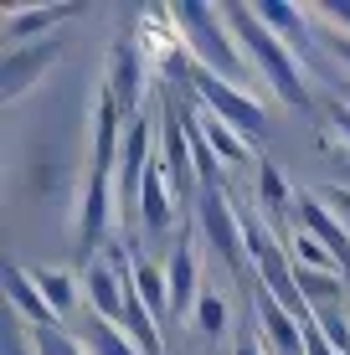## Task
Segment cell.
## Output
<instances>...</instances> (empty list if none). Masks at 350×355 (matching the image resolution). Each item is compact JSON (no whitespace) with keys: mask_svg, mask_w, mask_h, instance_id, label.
<instances>
[{"mask_svg":"<svg viewBox=\"0 0 350 355\" xmlns=\"http://www.w3.org/2000/svg\"><path fill=\"white\" fill-rule=\"evenodd\" d=\"M222 16H227V26H232L237 46H243V57L252 62V72H258V78L268 83L288 108H309L304 62H299L294 46H288L283 36L258 16V6H222Z\"/></svg>","mask_w":350,"mask_h":355,"instance_id":"6da1fadb","label":"cell"},{"mask_svg":"<svg viewBox=\"0 0 350 355\" xmlns=\"http://www.w3.org/2000/svg\"><path fill=\"white\" fill-rule=\"evenodd\" d=\"M175 26L186 36V52L196 57V67L237 83V88H247V78H258L252 62L243 57V46H237L232 26H227L222 6H175Z\"/></svg>","mask_w":350,"mask_h":355,"instance_id":"7a4b0ae2","label":"cell"},{"mask_svg":"<svg viewBox=\"0 0 350 355\" xmlns=\"http://www.w3.org/2000/svg\"><path fill=\"white\" fill-rule=\"evenodd\" d=\"M196 216L207 227V242L222 252V263L232 268L237 278H247L258 288V273H252V258H247V232H243V211L222 196V186H201L196 196Z\"/></svg>","mask_w":350,"mask_h":355,"instance_id":"3957f363","label":"cell"},{"mask_svg":"<svg viewBox=\"0 0 350 355\" xmlns=\"http://www.w3.org/2000/svg\"><path fill=\"white\" fill-rule=\"evenodd\" d=\"M191 88H196V98H201V108H207V114H216L222 124H232L243 139H263V129H268V114H263V103H258L247 88H237V83L216 78V72H207V67L191 72Z\"/></svg>","mask_w":350,"mask_h":355,"instance_id":"277c9868","label":"cell"},{"mask_svg":"<svg viewBox=\"0 0 350 355\" xmlns=\"http://www.w3.org/2000/svg\"><path fill=\"white\" fill-rule=\"evenodd\" d=\"M57 52H62V42H57V36L31 42V46H10V52L0 57V103H16L31 83H42V72L57 62Z\"/></svg>","mask_w":350,"mask_h":355,"instance_id":"5b68a950","label":"cell"},{"mask_svg":"<svg viewBox=\"0 0 350 355\" xmlns=\"http://www.w3.org/2000/svg\"><path fill=\"white\" fill-rule=\"evenodd\" d=\"M150 124L144 119H134L124 134V155H119V170H114V196H119V206H139V196H144V180H150Z\"/></svg>","mask_w":350,"mask_h":355,"instance_id":"8992f818","label":"cell"},{"mask_svg":"<svg viewBox=\"0 0 350 355\" xmlns=\"http://www.w3.org/2000/svg\"><path fill=\"white\" fill-rule=\"evenodd\" d=\"M108 98H114L124 114H139L144 103V57L134 42H114L108 52Z\"/></svg>","mask_w":350,"mask_h":355,"instance_id":"52a82bcc","label":"cell"},{"mask_svg":"<svg viewBox=\"0 0 350 355\" xmlns=\"http://www.w3.org/2000/svg\"><path fill=\"white\" fill-rule=\"evenodd\" d=\"M294 211H299V227H304L315 242H324V248H330L335 258H340V263L350 268V227L330 211V206H324V196L299 191V196H294Z\"/></svg>","mask_w":350,"mask_h":355,"instance_id":"ba28073f","label":"cell"},{"mask_svg":"<svg viewBox=\"0 0 350 355\" xmlns=\"http://www.w3.org/2000/svg\"><path fill=\"white\" fill-rule=\"evenodd\" d=\"M129 284H134V278H119L103 258H98V263H88V273H82L88 309H93V314H103L108 324H124V314H129Z\"/></svg>","mask_w":350,"mask_h":355,"instance_id":"9c48e42d","label":"cell"},{"mask_svg":"<svg viewBox=\"0 0 350 355\" xmlns=\"http://www.w3.org/2000/svg\"><path fill=\"white\" fill-rule=\"evenodd\" d=\"M119 196H114V175H103V170H88V186H82V211H78V242L82 248H103V227L108 216H114Z\"/></svg>","mask_w":350,"mask_h":355,"instance_id":"30bf717a","label":"cell"},{"mask_svg":"<svg viewBox=\"0 0 350 355\" xmlns=\"http://www.w3.org/2000/svg\"><path fill=\"white\" fill-rule=\"evenodd\" d=\"M6 299H10V309H16V320L31 324V329H57V324H62V314L42 299L36 278L26 273V268H16V263L6 268Z\"/></svg>","mask_w":350,"mask_h":355,"instance_id":"8fae6325","label":"cell"},{"mask_svg":"<svg viewBox=\"0 0 350 355\" xmlns=\"http://www.w3.org/2000/svg\"><path fill=\"white\" fill-rule=\"evenodd\" d=\"M165 278H170V314H196V299H201V268H196V248L191 237L175 242L170 263H165Z\"/></svg>","mask_w":350,"mask_h":355,"instance_id":"7c38bea8","label":"cell"},{"mask_svg":"<svg viewBox=\"0 0 350 355\" xmlns=\"http://www.w3.org/2000/svg\"><path fill=\"white\" fill-rule=\"evenodd\" d=\"M119 124H124V108L108 98V88L98 93V108H93V170H103V175H114L119 170V155H124V144H119Z\"/></svg>","mask_w":350,"mask_h":355,"instance_id":"4fadbf2b","label":"cell"},{"mask_svg":"<svg viewBox=\"0 0 350 355\" xmlns=\"http://www.w3.org/2000/svg\"><path fill=\"white\" fill-rule=\"evenodd\" d=\"M252 304H258V324H263V335L279 345V355H309V350H304V324H299L294 314H288L283 304L273 299V293H263V288H258V299H252Z\"/></svg>","mask_w":350,"mask_h":355,"instance_id":"5bb4252c","label":"cell"},{"mask_svg":"<svg viewBox=\"0 0 350 355\" xmlns=\"http://www.w3.org/2000/svg\"><path fill=\"white\" fill-rule=\"evenodd\" d=\"M67 16H78L72 6H16V10H6V36H10V46H31L36 36H52L57 21H67Z\"/></svg>","mask_w":350,"mask_h":355,"instance_id":"9a60e30c","label":"cell"},{"mask_svg":"<svg viewBox=\"0 0 350 355\" xmlns=\"http://www.w3.org/2000/svg\"><path fill=\"white\" fill-rule=\"evenodd\" d=\"M139 216H144V232H150V237H165V232L175 227V186H170V175L160 170V160H155L150 180H144Z\"/></svg>","mask_w":350,"mask_h":355,"instance_id":"2e32d148","label":"cell"},{"mask_svg":"<svg viewBox=\"0 0 350 355\" xmlns=\"http://www.w3.org/2000/svg\"><path fill=\"white\" fill-rule=\"evenodd\" d=\"M258 16L268 21V26L279 31L288 46H294L299 62H309V57H315V31H309L315 10H309V6H258Z\"/></svg>","mask_w":350,"mask_h":355,"instance_id":"e0dca14e","label":"cell"},{"mask_svg":"<svg viewBox=\"0 0 350 355\" xmlns=\"http://www.w3.org/2000/svg\"><path fill=\"white\" fill-rule=\"evenodd\" d=\"M186 165H191V134H186V114H165V134H160V170L170 175L175 196L186 191Z\"/></svg>","mask_w":350,"mask_h":355,"instance_id":"ac0fdd59","label":"cell"},{"mask_svg":"<svg viewBox=\"0 0 350 355\" xmlns=\"http://www.w3.org/2000/svg\"><path fill=\"white\" fill-rule=\"evenodd\" d=\"M72 335L88 345V355H139V345L124 335L119 324H108L103 314H93V309H82V320H78V329Z\"/></svg>","mask_w":350,"mask_h":355,"instance_id":"d6986e66","label":"cell"},{"mask_svg":"<svg viewBox=\"0 0 350 355\" xmlns=\"http://www.w3.org/2000/svg\"><path fill=\"white\" fill-rule=\"evenodd\" d=\"M134 293L144 299V309L160 320V314H170V278H165V268H155L150 258H139L134 252Z\"/></svg>","mask_w":350,"mask_h":355,"instance_id":"ffe728a7","label":"cell"},{"mask_svg":"<svg viewBox=\"0 0 350 355\" xmlns=\"http://www.w3.org/2000/svg\"><path fill=\"white\" fill-rule=\"evenodd\" d=\"M196 119H201V134H207V144L216 150V160H222V165H232V160H243V155H247V139L232 124H222V119L207 114V108H201Z\"/></svg>","mask_w":350,"mask_h":355,"instance_id":"44dd1931","label":"cell"},{"mask_svg":"<svg viewBox=\"0 0 350 355\" xmlns=\"http://www.w3.org/2000/svg\"><path fill=\"white\" fill-rule=\"evenodd\" d=\"M31 278H36V288H42V299H46V304H52V309L67 320L72 304H78V284H72L67 273H57V268H36Z\"/></svg>","mask_w":350,"mask_h":355,"instance_id":"7402d4cb","label":"cell"},{"mask_svg":"<svg viewBox=\"0 0 350 355\" xmlns=\"http://www.w3.org/2000/svg\"><path fill=\"white\" fill-rule=\"evenodd\" d=\"M31 340H36V355H88V345H82L67 324H57V329H31Z\"/></svg>","mask_w":350,"mask_h":355,"instance_id":"603a6c76","label":"cell"},{"mask_svg":"<svg viewBox=\"0 0 350 355\" xmlns=\"http://www.w3.org/2000/svg\"><path fill=\"white\" fill-rule=\"evenodd\" d=\"M258 201H263V211H268L273 222H279V211L288 206V186H283V175H279L273 165L258 170Z\"/></svg>","mask_w":350,"mask_h":355,"instance_id":"cb8c5ba5","label":"cell"},{"mask_svg":"<svg viewBox=\"0 0 350 355\" xmlns=\"http://www.w3.org/2000/svg\"><path fill=\"white\" fill-rule=\"evenodd\" d=\"M196 329L201 335H222L227 329V304L216 299V293H201L196 299Z\"/></svg>","mask_w":350,"mask_h":355,"instance_id":"d4e9b609","label":"cell"},{"mask_svg":"<svg viewBox=\"0 0 350 355\" xmlns=\"http://www.w3.org/2000/svg\"><path fill=\"white\" fill-rule=\"evenodd\" d=\"M6 355H36V340H31V324L10 320V335H6Z\"/></svg>","mask_w":350,"mask_h":355,"instance_id":"484cf974","label":"cell"},{"mask_svg":"<svg viewBox=\"0 0 350 355\" xmlns=\"http://www.w3.org/2000/svg\"><path fill=\"white\" fill-rule=\"evenodd\" d=\"M315 10V21H335V26H350V0H340V6H309Z\"/></svg>","mask_w":350,"mask_h":355,"instance_id":"4316f807","label":"cell"},{"mask_svg":"<svg viewBox=\"0 0 350 355\" xmlns=\"http://www.w3.org/2000/svg\"><path fill=\"white\" fill-rule=\"evenodd\" d=\"M304 350H309V355H340L330 340L320 335V324H304Z\"/></svg>","mask_w":350,"mask_h":355,"instance_id":"83f0119b","label":"cell"},{"mask_svg":"<svg viewBox=\"0 0 350 355\" xmlns=\"http://www.w3.org/2000/svg\"><path fill=\"white\" fill-rule=\"evenodd\" d=\"M330 119H335V129H340V139L350 150V103H345V98H335V103H330Z\"/></svg>","mask_w":350,"mask_h":355,"instance_id":"f1b7e54d","label":"cell"},{"mask_svg":"<svg viewBox=\"0 0 350 355\" xmlns=\"http://www.w3.org/2000/svg\"><path fill=\"white\" fill-rule=\"evenodd\" d=\"M330 52L340 57V67L350 72V36H330Z\"/></svg>","mask_w":350,"mask_h":355,"instance_id":"f546056e","label":"cell"},{"mask_svg":"<svg viewBox=\"0 0 350 355\" xmlns=\"http://www.w3.org/2000/svg\"><path fill=\"white\" fill-rule=\"evenodd\" d=\"M232 355H263V345L252 335H237V345H232Z\"/></svg>","mask_w":350,"mask_h":355,"instance_id":"4dcf8cb0","label":"cell"}]
</instances>
